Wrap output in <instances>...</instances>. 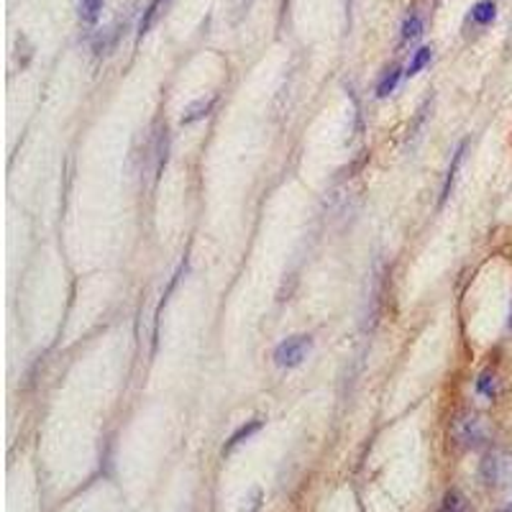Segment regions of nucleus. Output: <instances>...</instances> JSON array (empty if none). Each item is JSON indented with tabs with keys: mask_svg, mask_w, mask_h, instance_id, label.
Instances as JSON below:
<instances>
[{
	"mask_svg": "<svg viewBox=\"0 0 512 512\" xmlns=\"http://www.w3.org/2000/svg\"><path fill=\"white\" fill-rule=\"evenodd\" d=\"M497 512H512V510H497Z\"/></svg>",
	"mask_w": 512,
	"mask_h": 512,
	"instance_id": "nucleus-15",
	"label": "nucleus"
},
{
	"mask_svg": "<svg viewBox=\"0 0 512 512\" xmlns=\"http://www.w3.org/2000/svg\"><path fill=\"white\" fill-rule=\"evenodd\" d=\"M313 349V338L310 335H290L285 338L275 349V364L282 369H295L305 361L308 351Z\"/></svg>",
	"mask_w": 512,
	"mask_h": 512,
	"instance_id": "nucleus-2",
	"label": "nucleus"
},
{
	"mask_svg": "<svg viewBox=\"0 0 512 512\" xmlns=\"http://www.w3.org/2000/svg\"><path fill=\"white\" fill-rule=\"evenodd\" d=\"M159 3H161V0H154V3L146 8V19H141V34H146V31L152 29V23H154V19H157L159 13Z\"/></svg>",
	"mask_w": 512,
	"mask_h": 512,
	"instance_id": "nucleus-13",
	"label": "nucleus"
},
{
	"mask_svg": "<svg viewBox=\"0 0 512 512\" xmlns=\"http://www.w3.org/2000/svg\"><path fill=\"white\" fill-rule=\"evenodd\" d=\"M441 512H464V502H461V497L456 492H451L446 497V502H443V510Z\"/></svg>",
	"mask_w": 512,
	"mask_h": 512,
	"instance_id": "nucleus-14",
	"label": "nucleus"
},
{
	"mask_svg": "<svg viewBox=\"0 0 512 512\" xmlns=\"http://www.w3.org/2000/svg\"><path fill=\"white\" fill-rule=\"evenodd\" d=\"M476 392L484 394V397H490L492 400L494 392H497V382H494V375L490 372H484V375L476 379Z\"/></svg>",
	"mask_w": 512,
	"mask_h": 512,
	"instance_id": "nucleus-11",
	"label": "nucleus"
},
{
	"mask_svg": "<svg viewBox=\"0 0 512 512\" xmlns=\"http://www.w3.org/2000/svg\"><path fill=\"white\" fill-rule=\"evenodd\" d=\"M420 34H423V21L417 16H410L402 23V41H415Z\"/></svg>",
	"mask_w": 512,
	"mask_h": 512,
	"instance_id": "nucleus-10",
	"label": "nucleus"
},
{
	"mask_svg": "<svg viewBox=\"0 0 512 512\" xmlns=\"http://www.w3.org/2000/svg\"><path fill=\"white\" fill-rule=\"evenodd\" d=\"M103 11V0H79V19L85 23H95Z\"/></svg>",
	"mask_w": 512,
	"mask_h": 512,
	"instance_id": "nucleus-8",
	"label": "nucleus"
},
{
	"mask_svg": "<svg viewBox=\"0 0 512 512\" xmlns=\"http://www.w3.org/2000/svg\"><path fill=\"white\" fill-rule=\"evenodd\" d=\"M213 103H216V98H200L195 100V103H190V105L185 108V113H182L179 123H182V126H190V123H195V120L205 119V116L211 113Z\"/></svg>",
	"mask_w": 512,
	"mask_h": 512,
	"instance_id": "nucleus-4",
	"label": "nucleus"
},
{
	"mask_svg": "<svg viewBox=\"0 0 512 512\" xmlns=\"http://www.w3.org/2000/svg\"><path fill=\"white\" fill-rule=\"evenodd\" d=\"M461 154H464V146L453 154V164L451 169H449V178H446V185H443V195L441 200H446V197L451 195V187H453V178H456V169H458V164H461Z\"/></svg>",
	"mask_w": 512,
	"mask_h": 512,
	"instance_id": "nucleus-12",
	"label": "nucleus"
},
{
	"mask_svg": "<svg viewBox=\"0 0 512 512\" xmlns=\"http://www.w3.org/2000/svg\"><path fill=\"white\" fill-rule=\"evenodd\" d=\"M494 16H497V8H494L492 0H479L472 8V19L476 21V23H482V26L492 23Z\"/></svg>",
	"mask_w": 512,
	"mask_h": 512,
	"instance_id": "nucleus-5",
	"label": "nucleus"
},
{
	"mask_svg": "<svg viewBox=\"0 0 512 512\" xmlns=\"http://www.w3.org/2000/svg\"><path fill=\"white\" fill-rule=\"evenodd\" d=\"M400 75H402V72H400L397 67L387 70L384 78L379 79V85H376V95H379V98H387L390 93H394V87H397V82H400Z\"/></svg>",
	"mask_w": 512,
	"mask_h": 512,
	"instance_id": "nucleus-7",
	"label": "nucleus"
},
{
	"mask_svg": "<svg viewBox=\"0 0 512 512\" xmlns=\"http://www.w3.org/2000/svg\"><path fill=\"white\" fill-rule=\"evenodd\" d=\"M482 479L487 487H512V456L492 451L482 461Z\"/></svg>",
	"mask_w": 512,
	"mask_h": 512,
	"instance_id": "nucleus-1",
	"label": "nucleus"
},
{
	"mask_svg": "<svg viewBox=\"0 0 512 512\" xmlns=\"http://www.w3.org/2000/svg\"><path fill=\"white\" fill-rule=\"evenodd\" d=\"M259 428H261V420H259V417H254V420H249L246 425H241L236 434L231 435V443H228V449H234V446H238L241 441H246V438H249V435H252V434H256Z\"/></svg>",
	"mask_w": 512,
	"mask_h": 512,
	"instance_id": "nucleus-9",
	"label": "nucleus"
},
{
	"mask_svg": "<svg viewBox=\"0 0 512 512\" xmlns=\"http://www.w3.org/2000/svg\"><path fill=\"white\" fill-rule=\"evenodd\" d=\"M431 60H434V49H431V46L417 49V52L413 54V60H410V64H408V72H405V75H410V78H413V75H417L423 67H428Z\"/></svg>",
	"mask_w": 512,
	"mask_h": 512,
	"instance_id": "nucleus-6",
	"label": "nucleus"
},
{
	"mask_svg": "<svg viewBox=\"0 0 512 512\" xmlns=\"http://www.w3.org/2000/svg\"><path fill=\"white\" fill-rule=\"evenodd\" d=\"M453 435L458 443L469 446V449H476L487 441V423L484 417L476 413H464L458 415L456 425H453Z\"/></svg>",
	"mask_w": 512,
	"mask_h": 512,
	"instance_id": "nucleus-3",
	"label": "nucleus"
}]
</instances>
